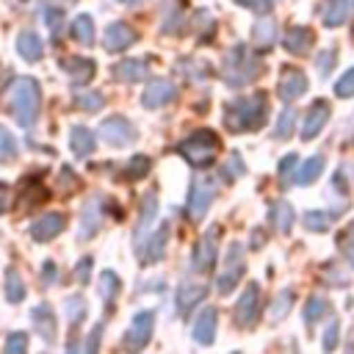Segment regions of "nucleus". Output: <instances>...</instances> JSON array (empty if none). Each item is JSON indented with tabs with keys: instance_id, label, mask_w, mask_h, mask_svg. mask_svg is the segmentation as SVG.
Instances as JSON below:
<instances>
[{
	"instance_id": "6e6d98bb",
	"label": "nucleus",
	"mask_w": 354,
	"mask_h": 354,
	"mask_svg": "<svg viewBox=\"0 0 354 354\" xmlns=\"http://www.w3.org/2000/svg\"><path fill=\"white\" fill-rule=\"evenodd\" d=\"M41 274H44V282L50 285L53 279H58V266H55L53 260H47V263H44V268H41Z\"/></svg>"
},
{
	"instance_id": "9b49d317",
	"label": "nucleus",
	"mask_w": 354,
	"mask_h": 354,
	"mask_svg": "<svg viewBox=\"0 0 354 354\" xmlns=\"http://www.w3.org/2000/svg\"><path fill=\"white\" fill-rule=\"evenodd\" d=\"M304 91H307V75H304L299 66H282L279 80H277V94H279V100L293 102V100H299Z\"/></svg>"
},
{
	"instance_id": "8fccbe9b",
	"label": "nucleus",
	"mask_w": 354,
	"mask_h": 354,
	"mask_svg": "<svg viewBox=\"0 0 354 354\" xmlns=\"http://www.w3.org/2000/svg\"><path fill=\"white\" fill-rule=\"evenodd\" d=\"M335 94L337 97H354V66L343 72V77L335 83Z\"/></svg>"
},
{
	"instance_id": "f257e3e1",
	"label": "nucleus",
	"mask_w": 354,
	"mask_h": 354,
	"mask_svg": "<svg viewBox=\"0 0 354 354\" xmlns=\"http://www.w3.org/2000/svg\"><path fill=\"white\" fill-rule=\"evenodd\" d=\"M266 116H268V100L263 91H254L246 97H235L227 105L224 124L232 133H252V130H260L266 124Z\"/></svg>"
},
{
	"instance_id": "680f3d73",
	"label": "nucleus",
	"mask_w": 354,
	"mask_h": 354,
	"mask_svg": "<svg viewBox=\"0 0 354 354\" xmlns=\"http://www.w3.org/2000/svg\"><path fill=\"white\" fill-rule=\"evenodd\" d=\"M119 3H124V6H136V3H141V0H119Z\"/></svg>"
},
{
	"instance_id": "ea45409f",
	"label": "nucleus",
	"mask_w": 354,
	"mask_h": 354,
	"mask_svg": "<svg viewBox=\"0 0 354 354\" xmlns=\"http://www.w3.org/2000/svg\"><path fill=\"white\" fill-rule=\"evenodd\" d=\"M191 28H194V30H202V33H199V39H207V36L213 33V28H216V22H213V17H210V11H205V8H199V11H194V17H191Z\"/></svg>"
},
{
	"instance_id": "aec40b11",
	"label": "nucleus",
	"mask_w": 354,
	"mask_h": 354,
	"mask_svg": "<svg viewBox=\"0 0 354 354\" xmlns=\"http://www.w3.org/2000/svg\"><path fill=\"white\" fill-rule=\"evenodd\" d=\"M155 213H158V194H155V188H152V191H147V196H144V202H141V216H138V224H136V230H133L136 246L141 243V235L149 232Z\"/></svg>"
},
{
	"instance_id": "473e14b6",
	"label": "nucleus",
	"mask_w": 354,
	"mask_h": 354,
	"mask_svg": "<svg viewBox=\"0 0 354 354\" xmlns=\"http://www.w3.org/2000/svg\"><path fill=\"white\" fill-rule=\"evenodd\" d=\"M293 290L290 288H285V290H279L277 296H274V301H271V310H268V318L271 321H282L288 313H290V307H293Z\"/></svg>"
},
{
	"instance_id": "dca6fc26",
	"label": "nucleus",
	"mask_w": 354,
	"mask_h": 354,
	"mask_svg": "<svg viewBox=\"0 0 354 354\" xmlns=\"http://www.w3.org/2000/svg\"><path fill=\"white\" fill-rule=\"evenodd\" d=\"M64 227H66L64 213H44L41 218H36V221H33V227H30V238H33V241H39V243L53 241L58 232H64Z\"/></svg>"
},
{
	"instance_id": "5fc2aeb1",
	"label": "nucleus",
	"mask_w": 354,
	"mask_h": 354,
	"mask_svg": "<svg viewBox=\"0 0 354 354\" xmlns=\"http://www.w3.org/2000/svg\"><path fill=\"white\" fill-rule=\"evenodd\" d=\"M246 171V166H243V160H241V155L238 152H232V158L227 160V166H224V174H243Z\"/></svg>"
},
{
	"instance_id": "79ce46f5",
	"label": "nucleus",
	"mask_w": 354,
	"mask_h": 354,
	"mask_svg": "<svg viewBox=\"0 0 354 354\" xmlns=\"http://www.w3.org/2000/svg\"><path fill=\"white\" fill-rule=\"evenodd\" d=\"M64 307H66V318H69V324H80L83 318H86V299L83 296H69L66 301H64Z\"/></svg>"
},
{
	"instance_id": "5701e85b",
	"label": "nucleus",
	"mask_w": 354,
	"mask_h": 354,
	"mask_svg": "<svg viewBox=\"0 0 354 354\" xmlns=\"http://www.w3.org/2000/svg\"><path fill=\"white\" fill-rule=\"evenodd\" d=\"M17 53L25 58V61H41L44 55V44H41V36L36 30H22L17 36Z\"/></svg>"
},
{
	"instance_id": "c756f323",
	"label": "nucleus",
	"mask_w": 354,
	"mask_h": 354,
	"mask_svg": "<svg viewBox=\"0 0 354 354\" xmlns=\"http://www.w3.org/2000/svg\"><path fill=\"white\" fill-rule=\"evenodd\" d=\"M69 147H72V152L77 155V158H86V155H91L94 152V147H97V136L88 130V127H72V136H69Z\"/></svg>"
},
{
	"instance_id": "6e6552de",
	"label": "nucleus",
	"mask_w": 354,
	"mask_h": 354,
	"mask_svg": "<svg viewBox=\"0 0 354 354\" xmlns=\"http://www.w3.org/2000/svg\"><path fill=\"white\" fill-rule=\"evenodd\" d=\"M100 136H102L111 147H127V144H133V141L138 138V130H136V124H133L130 119H124V116H108V119L100 122Z\"/></svg>"
},
{
	"instance_id": "603ef678",
	"label": "nucleus",
	"mask_w": 354,
	"mask_h": 354,
	"mask_svg": "<svg viewBox=\"0 0 354 354\" xmlns=\"http://www.w3.org/2000/svg\"><path fill=\"white\" fill-rule=\"evenodd\" d=\"M91 263H94L91 257H83V260L75 266V277H77V282H80V285H86V282H88V277H91Z\"/></svg>"
},
{
	"instance_id": "b1692460",
	"label": "nucleus",
	"mask_w": 354,
	"mask_h": 354,
	"mask_svg": "<svg viewBox=\"0 0 354 354\" xmlns=\"http://www.w3.org/2000/svg\"><path fill=\"white\" fill-rule=\"evenodd\" d=\"M216 321H218L216 307L202 310V315H199V318H196V324H194V340H196V343H202V346L213 343V340H216Z\"/></svg>"
},
{
	"instance_id": "cd10ccee",
	"label": "nucleus",
	"mask_w": 354,
	"mask_h": 354,
	"mask_svg": "<svg viewBox=\"0 0 354 354\" xmlns=\"http://www.w3.org/2000/svg\"><path fill=\"white\" fill-rule=\"evenodd\" d=\"M324 166H326V158H324V155L307 158L304 163H299V169H296V174H293V183H296V185H310V183H315V180L321 177Z\"/></svg>"
},
{
	"instance_id": "e2e57ef3",
	"label": "nucleus",
	"mask_w": 354,
	"mask_h": 354,
	"mask_svg": "<svg viewBox=\"0 0 354 354\" xmlns=\"http://www.w3.org/2000/svg\"><path fill=\"white\" fill-rule=\"evenodd\" d=\"M232 3H238V6H249L252 0H232Z\"/></svg>"
},
{
	"instance_id": "20e7f679",
	"label": "nucleus",
	"mask_w": 354,
	"mask_h": 354,
	"mask_svg": "<svg viewBox=\"0 0 354 354\" xmlns=\"http://www.w3.org/2000/svg\"><path fill=\"white\" fill-rule=\"evenodd\" d=\"M218 149H221V141H218V136H216L213 130H196V133H191L188 138H183L180 147H177V152H180L194 169L210 166V163L216 160Z\"/></svg>"
},
{
	"instance_id": "e433bc0d",
	"label": "nucleus",
	"mask_w": 354,
	"mask_h": 354,
	"mask_svg": "<svg viewBox=\"0 0 354 354\" xmlns=\"http://www.w3.org/2000/svg\"><path fill=\"white\" fill-rule=\"evenodd\" d=\"M75 105L80 111H86V113H94V111H100L105 105V97L100 91H77L75 94Z\"/></svg>"
},
{
	"instance_id": "a18cd8bd",
	"label": "nucleus",
	"mask_w": 354,
	"mask_h": 354,
	"mask_svg": "<svg viewBox=\"0 0 354 354\" xmlns=\"http://www.w3.org/2000/svg\"><path fill=\"white\" fill-rule=\"evenodd\" d=\"M17 158V138L0 124V160H14Z\"/></svg>"
},
{
	"instance_id": "4be33fe9",
	"label": "nucleus",
	"mask_w": 354,
	"mask_h": 354,
	"mask_svg": "<svg viewBox=\"0 0 354 354\" xmlns=\"http://www.w3.org/2000/svg\"><path fill=\"white\" fill-rule=\"evenodd\" d=\"M205 296H207V288H205V285H199V282H183V285L177 288L174 301H177V310H180V313H188V310H194Z\"/></svg>"
},
{
	"instance_id": "39448f33",
	"label": "nucleus",
	"mask_w": 354,
	"mask_h": 354,
	"mask_svg": "<svg viewBox=\"0 0 354 354\" xmlns=\"http://www.w3.org/2000/svg\"><path fill=\"white\" fill-rule=\"evenodd\" d=\"M152 329H155V313L152 310H141L133 315L127 332L122 335V348L127 354H138L149 340H152Z\"/></svg>"
},
{
	"instance_id": "4d7b16f0",
	"label": "nucleus",
	"mask_w": 354,
	"mask_h": 354,
	"mask_svg": "<svg viewBox=\"0 0 354 354\" xmlns=\"http://www.w3.org/2000/svg\"><path fill=\"white\" fill-rule=\"evenodd\" d=\"M11 205V188L6 183H0V213H6Z\"/></svg>"
},
{
	"instance_id": "bb28decb",
	"label": "nucleus",
	"mask_w": 354,
	"mask_h": 354,
	"mask_svg": "<svg viewBox=\"0 0 354 354\" xmlns=\"http://www.w3.org/2000/svg\"><path fill=\"white\" fill-rule=\"evenodd\" d=\"M252 44L257 50H271L277 44V22L274 19H257L252 25Z\"/></svg>"
},
{
	"instance_id": "a878e982",
	"label": "nucleus",
	"mask_w": 354,
	"mask_h": 354,
	"mask_svg": "<svg viewBox=\"0 0 354 354\" xmlns=\"http://www.w3.org/2000/svg\"><path fill=\"white\" fill-rule=\"evenodd\" d=\"M348 8H351V0H324L321 6V19L326 28H337L348 19Z\"/></svg>"
},
{
	"instance_id": "c9c22d12",
	"label": "nucleus",
	"mask_w": 354,
	"mask_h": 354,
	"mask_svg": "<svg viewBox=\"0 0 354 354\" xmlns=\"http://www.w3.org/2000/svg\"><path fill=\"white\" fill-rule=\"evenodd\" d=\"M301 224L307 230H313V232H326L329 224H332V213H326V210H307L301 216Z\"/></svg>"
},
{
	"instance_id": "a211bd4d",
	"label": "nucleus",
	"mask_w": 354,
	"mask_h": 354,
	"mask_svg": "<svg viewBox=\"0 0 354 354\" xmlns=\"http://www.w3.org/2000/svg\"><path fill=\"white\" fill-rule=\"evenodd\" d=\"M282 44H285V50L290 55H304L310 50V44H313V30L307 25H293V28H288Z\"/></svg>"
},
{
	"instance_id": "412c9836",
	"label": "nucleus",
	"mask_w": 354,
	"mask_h": 354,
	"mask_svg": "<svg viewBox=\"0 0 354 354\" xmlns=\"http://www.w3.org/2000/svg\"><path fill=\"white\" fill-rule=\"evenodd\" d=\"M30 321H33V332L44 340L55 337V313L50 310V304H36L30 310Z\"/></svg>"
},
{
	"instance_id": "f3484780",
	"label": "nucleus",
	"mask_w": 354,
	"mask_h": 354,
	"mask_svg": "<svg viewBox=\"0 0 354 354\" xmlns=\"http://www.w3.org/2000/svg\"><path fill=\"white\" fill-rule=\"evenodd\" d=\"M166 241H169V224H160L149 238H144V246L136 249L141 263H158L166 252Z\"/></svg>"
},
{
	"instance_id": "49530a36",
	"label": "nucleus",
	"mask_w": 354,
	"mask_h": 354,
	"mask_svg": "<svg viewBox=\"0 0 354 354\" xmlns=\"http://www.w3.org/2000/svg\"><path fill=\"white\" fill-rule=\"evenodd\" d=\"M277 169H279V183H282V185H290V183H293V180H290V177H293V169H299V155H293V152L285 155Z\"/></svg>"
},
{
	"instance_id": "f704fd0d",
	"label": "nucleus",
	"mask_w": 354,
	"mask_h": 354,
	"mask_svg": "<svg viewBox=\"0 0 354 354\" xmlns=\"http://www.w3.org/2000/svg\"><path fill=\"white\" fill-rule=\"evenodd\" d=\"M326 313H329V301H326L324 296H310V299L304 301V313H301V315H304V324L313 326V324H315L321 315H326Z\"/></svg>"
},
{
	"instance_id": "72a5a7b5",
	"label": "nucleus",
	"mask_w": 354,
	"mask_h": 354,
	"mask_svg": "<svg viewBox=\"0 0 354 354\" xmlns=\"http://www.w3.org/2000/svg\"><path fill=\"white\" fill-rule=\"evenodd\" d=\"M6 299L11 304H19L25 299V282H22V277H19L17 268H8L6 271Z\"/></svg>"
},
{
	"instance_id": "1a4fd4ad",
	"label": "nucleus",
	"mask_w": 354,
	"mask_h": 354,
	"mask_svg": "<svg viewBox=\"0 0 354 354\" xmlns=\"http://www.w3.org/2000/svg\"><path fill=\"white\" fill-rule=\"evenodd\" d=\"M218 235H221V227H210L194 246V254H191V271H207L213 263H216V254H218Z\"/></svg>"
},
{
	"instance_id": "bf43d9fd",
	"label": "nucleus",
	"mask_w": 354,
	"mask_h": 354,
	"mask_svg": "<svg viewBox=\"0 0 354 354\" xmlns=\"http://www.w3.org/2000/svg\"><path fill=\"white\" fill-rule=\"evenodd\" d=\"M66 354H83V351H80V343H77L75 337L66 343Z\"/></svg>"
},
{
	"instance_id": "2eb2a0df",
	"label": "nucleus",
	"mask_w": 354,
	"mask_h": 354,
	"mask_svg": "<svg viewBox=\"0 0 354 354\" xmlns=\"http://www.w3.org/2000/svg\"><path fill=\"white\" fill-rule=\"evenodd\" d=\"M100 205H102V196H91L86 205H83V213H80V224H77V238L80 241H86V238H91L97 230H100V224H102V213H100Z\"/></svg>"
},
{
	"instance_id": "0eeeda50",
	"label": "nucleus",
	"mask_w": 354,
	"mask_h": 354,
	"mask_svg": "<svg viewBox=\"0 0 354 354\" xmlns=\"http://www.w3.org/2000/svg\"><path fill=\"white\" fill-rule=\"evenodd\" d=\"M243 271H246V263H243V246H241V243H232V246L227 249L224 268H221V274H218V279H216L218 293L227 296V293L238 285V279L243 277Z\"/></svg>"
},
{
	"instance_id": "a19ab883",
	"label": "nucleus",
	"mask_w": 354,
	"mask_h": 354,
	"mask_svg": "<svg viewBox=\"0 0 354 354\" xmlns=\"http://www.w3.org/2000/svg\"><path fill=\"white\" fill-rule=\"evenodd\" d=\"M293 122H296V111H293V108H285V111L279 113V119H277V127H274V136H277L279 141H285V138H290V133H293Z\"/></svg>"
},
{
	"instance_id": "6ab92c4d",
	"label": "nucleus",
	"mask_w": 354,
	"mask_h": 354,
	"mask_svg": "<svg viewBox=\"0 0 354 354\" xmlns=\"http://www.w3.org/2000/svg\"><path fill=\"white\" fill-rule=\"evenodd\" d=\"M61 69L72 77L75 86H86L91 77H94V61L91 58H64L61 61Z\"/></svg>"
},
{
	"instance_id": "423d86ee",
	"label": "nucleus",
	"mask_w": 354,
	"mask_h": 354,
	"mask_svg": "<svg viewBox=\"0 0 354 354\" xmlns=\"http://www.w3.org/2000/svg\"><path fill=\"white\" fill-rule=\"evenodd\" d=\"M213 196H216V180L210 174H199V177L191 180V185H188V213H191L194 221L205 218Z\"/></svg>"
},
{
	"instance_id": "c85d7f7f",
	"label": "nucleus",
	"mask_w": 354,
	"mask_h": 354,
	"mask_svg": "<svg viewBox=\"0 0 354 354\" xmlns=\"http://www.w3.org/2000/svg\"><path fill=\"white\" fill-rule=\"evenodd\" d=\"M268 221H271V227H274L277 232H288V230L293 227V221H296V213H293V207H290L285 199H277V202L268 207Z\"/></svg>"
},
{
	"instance_id": "13d9d810",
	"label": "nucleus",
	"mask_w": 354,
	"mask_h": 354,
	"mask_svg": "<svg viewBox=\"0 0 354 354\" xmlns=\"http://www.w3.org/2000/svg\"><path fill=\"white\" fill-rule=\"evenodd\" d=\"M249 6H252V8L257 11V14H266V11H271V6H274V0H252Z\"/></svg>"
},
{
	"instance_id": "7c9ffc66",
	"label": "nucleus",
	"mask_w": 354,
	"mask_h": 354,
	"mask_svg": "<svg viewBox=\"0 0 354 354\" xmlns=\"http://www.w3.org/2000/svg\"><path fill=\"white\" fill-rule=\"evenodd\" d=\"M72 39L77 44H86V47L94 44V19L88 14H77L72 19Z\"/></svg>"
},
{
	"instance_id": "4c0bfd02",
	"label": "nucleus",
	"mask_w": 354,
	"mask_h": 354,
	"mask_svg": "<svg viewBox=\"0 0 354 354\" xmlns=\"http://www.w3.org/2000/svg\"><path fill=\"white\" fill-rule=\"evenodd\" d=\"M163 33H180L183 30V14L177 8V3H169L163 8V25H160Z\"/></svg>"
},
{
	"instance_id": "7ed1b4c3",
	"label": "nucleus",
	"mask_w": 354,
	"mask_h": 354,
	"mask_svg": "<svg viewBox=\"0 0 354 354\" xmlns=\"http://www.w3.org/2000/svg\"><path fill=\"white\" fill-rule=\"evenodd\" d=\"M260 72H263V64H260L243 44H235V47L224 55V61H221V75H224V80H227L232 88L246 86V83L254 80Z\"/></svg>"
},
{
	"instance_id": "393cba45",
	"label": "nucleus",
	"mask_w": 354,
	"mask_h": 354,
	"mask_svg": "<svg viewBox=\"0 0 354 354\" xmlns=\"http://www.w3.org/2000/svg\"><path fill=\"white\" fill-rule=\"evenodd\" d=\"M147 72H149V66H147L144 61H138V58H124V61H119V64L113 66V77H116V80H122V83L144 80V77H147Z\"/></svg>"
},
{
	"instance_id": "09e8293b",
	"label": "nucleus",
	"mask_w": 354,
	"mask_h": 354,
	"mask_svg": "<svg viewBox=\"0 0 354 354\" xmlns=\"http://www.w3.org/2000/svg\"><path fill=\"white\" fill-rule=\"evenodd\" d=\"M337 340H340V326H337V321H329V326L324 329V340H321V348H324L326 354H332V351L337 348Z\"/></svg>"
},
{
	"instance_id": "9d476101",
	"label": "nucleus",
	"mask_w": 354,
	"mask_h": 354,
	"mask_svg": "<svg viewBox=\"0 0 354 354\" xmlns=\"http://www.w3.org/2000/svg\"><path fill=\"white\" fill-rule=\"evenodd\" d=\"M257 315H260V288L249 285L241 293V299L235 301V307H232V324L246 329V326H252L257 321Z\"/></svg>"
},
{
	"instance_id": "f03ea898",
	"label": "nucleus",
	"mask_w": 354,
	"mask_h": 354,
	"mask_svg": "<svg viewBox=\"0 0 354 354\" xmlns=\"http://www.w3.org/2000/svg\"><path fill=\"white\" fill-rule=\"evenodd\" d=\"M39 105H41V88L39 80H33L30 75H19L11 80V94H8V111L14 113L17 124L30 127L39 116Z\"/></svg>"
},
{
	"instance_id": "3c124183",
	"label": "nucleus",
	"mask_w": 354,
	"mask_h": 354,
	"mask_svg": "<svg viewBox=\"0 0 354 354\" xmlns=\"http://www.w3.org/2000/svg\"><path fill=\"white\" fill-rule=\"evenodd\" d=\"M44 17H47V25H50V30L58 36V33H61V28H64V11L50 6V8L44 11Z\"/></svg>"
},
{
	"instance_id": "58836bf2",
	"label": "nucleus",
	"mask_w": 354,
	"mask_h": 354,
	"mask_svg": "<svg viewBox=\"0 0 354 354\" xmlns=\"http://www.w3.org/2000/svg\"><path fill=\"white\" fill-rule=\"evenodd\" d=\"M149 158L147 155H133L130 160H127V166H124V177L127 180H141L147 171H149Z\"/></svg>"
},
{
	"instance_id": "4468645a",
	"label": "nucleus",
	"mask_w": 354,
	"mask_h": 354,
	"mask_svg": "<svg viewBox=\"0 0 354 354\" xmlns=\"http://www.w3.org/2000/svg\"><path fill=\"white\" fill-rule=\"evenodd\" d=\"M329 113H332V111H329V102H326V100H315V102L310 105L304 122H301V138H304V141L315 138V136L324 130V124L329 122Z\"/></svg>"
},
{
	"instance_id": "052dcab7",
	"label": "nucleus",
	"mask_w": 354,
	"mask_h": 354,
	"mask_svg": "<svg viewBox=\"0 0 354 354\" xmlns=\"http://www.w3.org/2000/svg\"><path fill=\"white\" fill-rule=\"evenodd\" d=\"M8 77H11V72H8V69H6L3 64H0V88L6 86V80H8Z\"/></svg>"
},
{
	"instance_id": "2f4dec72",
	"label": "nucleus",
	"mask_w": 354,
	"mask_h": 354,
	"mask_svg": "<svg viewBox=\"0 0 354 354\" xmlns=\"http://www.w3.org/2000/svg\"><path fill=\"white\" fill-rule=\"evenodd\" d=\"M100 299L105 301V307H111L113 304V299H116V293L122 290V279L113 274V271H102L100 274Z\"/></svg>"
},
{
	"instance_id": "37998d69",
	"label": "nucleus",
	"mask_w": 354,
	"mask_h": 354,
	"mask_svg": "<svg viewBox=\"0 0 354 354\" xmlns=\"http://www.w3.org/2000/svg\"><path fill=\"white\" fill-rule=\"evenodd\" d=\"M337 249H340V254L354 266V221L337 235Z\"/></svg>"
},
{
	"instance_id": "c03bdc74",
	"label": "nucleus",
	"mask_w": 354,
	"mask_h": 354,
	"mask_svg": "<svg viewBox=\"0 0 354 354\" xmlns=\"http://www.w3.org/2000/svg\"><path fill=\"white\" fill-rule=\"evenodd\" d=\"M335 61H337V50H335V47H324V50L315 55V69H318V75L326 77V75L332 72Z\"/></svg>"
},
{
	"instance_id": "864d4df0",
	"label": "nucleus",
	"mask_w": 354,
	"mask_h": 354,
	"mask_svg": "<svg viewBox=\"0 0 354 354\" xmlns=\"http://www.w3.org/2000/svg\"><path fill=\"white\" fill-rule=\"evenodd\" d=\"M100 340H102V324H94V329L88 332V343H86V354H97V348H100Z\"/></svg>"
},
{
	"instance_id": "de8ad7c7",
	"label": "nucleus",
	"mask_w": 354,
	"mask_h": 354,
	"mask_svg": "<svg viewBox=\"0 0 354 354\" xmlns=\"http://www.w3.org/2000/svg\"><path fill=\"white\" fill-rule=\"evenodd\" d=\"M6 354H28V335L25 332H11L6 337Z\"/></svg>"
},
{
	"instance_id": "ddd939ff",
	"label": "nucleus",
	"mask_w": 354,
	"mask_h": 354,
	"mask_svg": "<svg viewBox=\"0 0 354 354\" xmlns=\"http://www.w3.org/2000/svg\"><path fill=\"white\" fill-rule=\"evenodd\" d=\"M174 97H177L174 83H169L166 77H155V80H149V83L144 86V91H141V105L152 111V108H160V105L171 102Z\"/></svg>"
},
{
	"instance_id": "f8f14e48",
	"label": "nucleus",
	"mask_w": 354,
	"mask_h": 354,
	"mask_svg": "<svg viewBox=\"0 0 354 354\" xmlns=\"http://www.w3.org/2000/svg\"><path fill=\"white\" fill-rule=\"evenodd\" d=\"M136 39H138V33H136L133 25H127V22H111L105 28V33H102V47L108 53H122V50L133 47Z\"/></svg>"
}]
</instances>
